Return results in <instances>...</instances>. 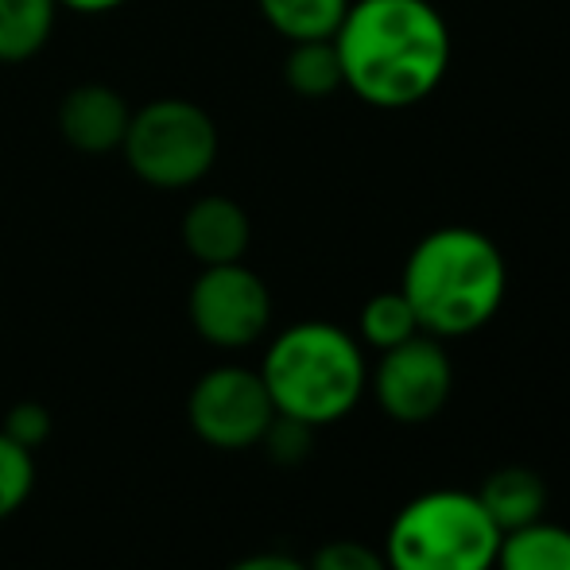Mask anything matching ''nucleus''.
Here are the masks:
<instances>
[{
  "label": "nucleus",
  "mask_w": 570,
  "mask_h": 570,
  "mask_svg": "<svg viewBox=\"0 0 570 570\" xmlns=\"http://www.w3.org/2000/svg\"><path fill=\"white\" fill-rule=\"evenodd\" d=\"M179 237L183 248L203 268H210V264H237L245 261L248 245H253V222H248L245 206L233 203V198L203 195L183 214Z\"/></svg>",
  "instance_id": "nucleus-10"
},
{
  "label": "nucleus",
  "mask_w": 570,
  "mask_h": 570,
  "mask_svg": "<svg viewBox=\"0 0 570 570\" xmlns=\"http://www.w3.org/2000/svg\"><path fill=\"white\" fill-rule=\"evenodd\" d=\"M256 446H264L276 465H299L315 446V428L276 412V420L268 423V431H264V439Z\"/></svg>",
  "instance_id": "nucleus-18"
},
{
  "label": "nucleus",
  "mask_w": 570,
  "mask_h": 570,
  "mask_svg": "<svg viewBox=\"0 0 570 570\" xmlns=\"http://www.w3.org/2000/svg\"><path fill=\"white\" fill-rule=\"evenodd\" d=\"M125 4H132V0H59V8H70V12H78V16H106Z\"/></svg>",
  "instance_id": "nucleus-22"
},
{
  "label": "nucleus",
  "mask_w": 570,
  "mask_h": 570,
  "mask_svg": "<svg viewBox=\"0 0 570 570\" xmlns=\"http://www.w3.org/2000/svg\"><path fill=\"white\" fill-rule=\"evenodd\" d=\"M357 331H361V342L384 353V350H392V345L423 334V326H420V318H415L407 295L396 287V292H376L373 299L361 307Z\"/></svg>",
  "instance_id": "nucleus-16"
},
{
  "label": "nucleus",
  "mask_w": 570,
  "mask_h": 570,
  "mask_svg": "<svg viewBox=\"0 0 570 570\" xmlns=\"http://www.w3.org/2000/svg\"><path fill=\"white\" fill-rule=\"evenodd\" d=\"M345 90L373 109H412L443 86L454 39L431 0H350L334 31Z\"/></svg>",
  "instance_id": "nucleus-1"
},
{
  "label": "nucleus",
  "mask_w": 570,
  "mask_h": 570,
  "mask_svg": "<svg viewBox=\"0 0 570 570\" xmlns=\"http://www.w3.org/2000/svg\"><path fill=\"white\" fill-rule=\"evenodd\" d=\"M481 509L489 512L497 528L504 532H517V528H528L535 520H543L551 504L548 481L532 470V465H501L493 470L478 489Z\"/></svg>",
  "instance_id": "nucleus-11"
},
{
  "label": "nucleus",
  "mask_w": 570,
  "mask_h": 570,
  "mask_svg": "<svg viewBox=\"0 0 570 570\" xmlns=\"http://www.w3.org/2000/svg\"><path fill=\"white\" fill-rule=\"evenodd\" d=\"M261 16L287 43L303 39H334L338 23L350 12V0H256Z\"/></svg>",
  "instance_id": "nucleus-15"
},
{
  "label": "nucleus",
  "mask_w": 570,
  "mask_h": 570,
  "mask_svg": "<svg viewBox=\"0 0 570 570\" xmlns=\"http://www.w3.org/2000/svg\"><path fill=\"white\" fill-rule=\"evenodd\" d=\"M454 392V365L443 338L415 334L381 353L373 368V396L381 412L396 423H431Z\"/></svg>",
  "instance_id": "nucleus-8"
},
{
  "label": "nucleus",
  "mask_w": 570,
  "mask_h": 570,
  "mask_svg": "<svg viewBox=\"0 0 570 570\" xmlns=\"http://www.w3.org/2000/svg\"><path fill=\"white\" fill-rule=\"evenodd\" d=\"M261 376L279 415H292L318 431L357 407L368 384V365L350 331L311 318L272 338Z\"/></svg>",
  "instance_id": "nucleus-3"
},
{
  "label": "nucleus",
  "mask_w": 570,
  "mask_h": 570,
  "mask_svg": "<svg viewBox=\"0 0 570 570\" xmlns=\"http://www.w3.org/2000/svg\"><path fill=\"white\" fill-rule=\"evenodd\" d=\"M400 292L412 303L423 334L465 338L501 311L509 268L493 237L470 226H443L407 253Z\"/></svg>",
  "instance_id": "nucleus-2"
},
{
  "label": "nucleus",
  "mask_w": 570,
  "mask_h": 570,
  "mask_svg": "<svg viewBox=\"0 0 570 570\" xmlns=\"http://www.w3.org/2000/svg\"><path fill=\"white\" fill-rule=\"evenodd\" d=\"M493 570H570V528L548 517L501 535Z\"/></svg>",
  "instance_id": "nucleus-12"
},
{
  "label": "nucleus",
  "mask_w": 570,
  "mask_h": 570,
  "mask_svg": "<svg viewBox=\"0 0 570 570\" xmlns=\"http://www.w3.org/2000/svg\"><path fill=\"white\" fill-rule=\"evenodd\" d=\"M501 528L478 493L431 489L392 517L384 535L389 570H493Z\"/></svg>",
  "instance_id": "nucleus-4"
},
{
  "label": "nucleus",
  "mask_w": 570,
  "mask_h": 570,
  "mask_svg": "<svg viewBox=\"0 0 570 570\" xmlns=\"http://www.w3.org/2000/svg\"><path fill=\"white\" fill-rule=\"evenodd\" d=\"M59 136L82 156H106V151H120L132 120V106L125 94L101 82H82L75 90L62 94L59 101Z\"/></svg>",
  "instance_id": "nucleus-9"
},
{
  "label": "nucleus",
  "mask_w": 570,
  "mask_h": 570,
  "mask_svg": "<svg viewBox=\"0 0 570 570\" xmlns=\"http://www.w3.org/2000/svg\"><path fill=\"white\" fill-rule=\"evenodd\" d=\"M0 431H4L12 443H20L23 451L36 454L39 446L51 439V412H47L43 404H36V400H23V404H12L4 415V423H0Z\"/></svg>",
  "instance_id": "nucleus-20"
},
{
  "label": "nucleus",
  "mask_w": 570,
  "mask_h": 570,
  "mask_svg": "<svg viewBox=\"0 0 570 570\" xmlns=\"http://www.w3.org/2000/svg\"><path fill=\"white\" fill-rule=\"evenodd\" d=\"M31 489H36V454L0 431V524L28 504Z\"/></svg>",
  "instance_id": "nucleus-17"
},
{
  "label": "nucleus",
  "mask_w": 570,
  "mask_h": 570,
  "mask_svg": "<svg viewBox=\"0 0 570 570\" xmlns=\"http://www.w3.org/2000/svg\"><path fill=\"white\" fill-rule=\"evenodd\" d=\"M218 144V125L203 106L187 98H156L132 109L120 156L148 187L187 190L214 171Z\"/></svg>",
  "instance_id": "nucleus-5"
},
{
  "label": "nucleus",
  "mask_w": 570,
  "mask_h": 570,
  "mask_svg": "<svg viewBox=\"0 0 570 570\" xmlns=\"http://www.w3.org/2000/svg\"><path fill=\"white\" fill-rule=\"evenodd\" d=\"M190 431L214 451H248L276 420L261 368L218 365L195 381L187 396Z\"/></svg>",
  "instance_id": "nucleus-6"
},
{
  "label": "nucleus",
  "mask_w": 570,
  "mask_h": 570,
  "mask_svg": "<svg viewBox=\"0 0 570 570\" xmlns=\"http://www.w3.org/2000/svg\"><path fill=\"white\" fill-rule=\"evenodd\" d=\"M284 82L287 90L307 101H323L331 94L345 90L342 59L334 39H303V43H292L284 62Z\"/></svg>",
  "instance_id": "nucleus-14"
},
{
  "label": "nucleus",
  "mask_w": 570,
  "mask_h": 570,
  "mask_svg": "<svg viewBox=\"0 0 570 570\" xmlns=\"http://www.w3.org/2000/svg\"><path fill=\"white\" fill-rule=\"evenodd\" d=\"M307 570H389V559L361 540H331L315 551Z\"/></svg>",
  "instance_id": "nucleus-19"
},
{
  "label": "nucleus",
  "mask_w": 570,
  "mask_h": 570,
  "mask_svg": "<svg viewBox=\"0 0 570 570\" xmlns=\"http://www.w3.org/2000/svg\"><path fill=\"white\" fill-rule=\"evenodd\" d=\"M226 570H307V563H299L295 556H284V551H261V556L237 559Z\"/></svg>",
  "instance_id": "nucleus-21"
},
{
  "label": "nucleus",
  "mask_w": 570,
  "mask_h": 570,
  "mask_svg": "<svg viewBox=\"0 0 570 570\" xmlns=\"http://www.w3.org/2000/svg\"><path fill=\"white\" fill-rule=\"evenodd\" d=\"M190 326L214 350H245L261 342L272 323V292L245 261L210 264L198 272L187 295Z\"/></svg>",
  "instance_id": "nucleus-7"
},
{
  "label": "nucleus",
  "mask_w": 570,
  "mask_h": 570,
  "mask_svg": "<svg viewBox=\"0 0 570 570\" xmlns=\"http://www.w3.org/2000/svg\"><path fill=\"white\" fill-rule=\"evenodd\" d=\"M59 0H0V62H28L47 47Z\"/></svg>",
  "instance_id": "nucleus-13"
}]
</instances>
